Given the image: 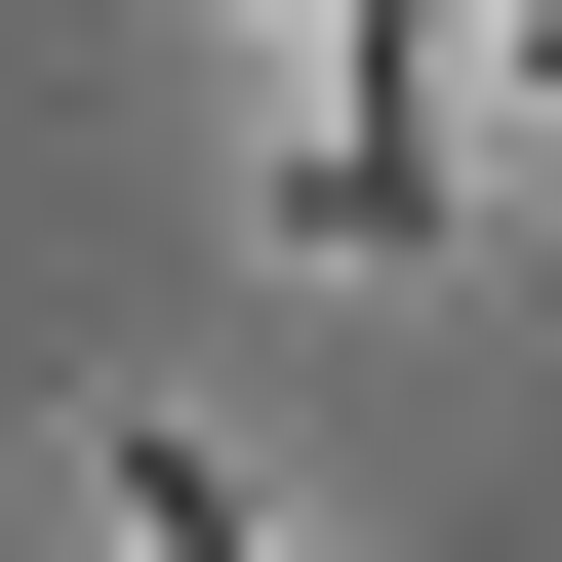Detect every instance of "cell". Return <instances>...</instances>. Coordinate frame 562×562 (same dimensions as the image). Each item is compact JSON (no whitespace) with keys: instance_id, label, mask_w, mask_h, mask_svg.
<instances>
[{"instance_id":"obj_3","label":"cell","mask_w":562,"mask_h":562,"mask_svg":"<svg viewBox=\"0 0 562 562\" xmlns=\"http://www.w3.org/2000/svg\"><path fill=\"white\" fill-rule=\"evenodd\" d=\"M482 81H522V121H562V0H482Z\"/></svg>"},{"instance_id":"obj_1","label":"cell","mask_w":562,"mask_h":562,"mask_svg":"<svg viewBox=\"0 0 562 562\" xmlns=\"http://www.w3.org/2000/svg\"><path fill=\"white\" fill-rule=\"evenodd\" d=\"M241 81H281V161H241L281 281H442L482 241V41L442 0H241Z\"/></svg>"},{"instance_id":"obj_2","label":"cell","mask_w":562,"mask_h":562,"mask_svg":"<svg viewBox=\"0 0 562 562\" xmlns=\"http://www.w3.org/2000/svg\"><path fill=\"white\" fill-rule=\"evenodd\" d=\"M41 522H81V562H281V482L201 442V402H81V442H41Z\"/></svg>"}]
</instances>
